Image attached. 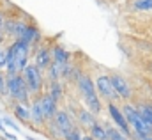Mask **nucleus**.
<instances>
[{"mask_svg":"<svg viewBox=\"0 0 152 140\" xmlns=\"http://www.w3.org/2000/svg\"><path fill=\"white\" fill-rule=\"evenodd\" d=\"M30 52L32 48L21 41V39H14L7 44V69L5 74H21L23 69L30 64Z\"/></svg>","mask_w":152,"mask_h":140,"instance_id":"obj_1","label":"nucleus"},{"mask_svg":"<svg viewBox=\"0 0 152 140\" xmlns=\"http://www.w3.org/2000/svg\"><path fill=\"white\" fill-rule=\"evenodd\" d=\"M7 92H9V99L12 103L30 105L32 99H34L21 74H11V76H7Z\"/></svg>","mask_w":152,"mask_h":140,"instance_id":"obj_2","label":"nucleus"},{"mask_svg":"<svg viewBox=\"0 0 152 140\" xmlns=\"http://www.w3.org/2000/svg\"><path fill=\"white\" fill-rule=\"evenodd\" d=\"M120 106H122V112H124V115H126V119H127V122H129V126H131V130H133L134 135H138V137H149V135H152V126L147 124L142 119L136 105L126 101Z\"/></svg>","mask_w":152,"mask_h":140,"instance_id":"obj_3","label":"nucleus"},{"mask_svg":"<svg viewBox=\"0 0 152 140\" xmlns=\"http://www.w3.org/2000/svg\"><path fill=\"white\" fill-rule=\"evenodd\" d=\"M21 76H23V80H25V83H27V87H28V91H30L32 98H39L41 94H44V92H46L44 73L39 69L34 62H30V64L23 69Z\"/></svg>","mask_w":152,"mask_h":140,"instance_id":"obj_4","label":"nucleus"},{"mask_svg":"<svg viewBox=\"0 0 152 140\" xmlns=\"http://www.w3.org/2000/svg\"><path fill=\"white\" fill-rule=\"evenodd\" d=\"M94 80H96L97 94H99V98L104 103H117L118 101V96H117V92L113 89V83L110 80V73H97V76Z\"/></svg>","mask_w":152,"mask_h":140,"instance_id":"obj_5","label":"nucleus"},{"mask_svg":"<svg viewBox=\"0 0 152 140\" xmlns=\"http://www.w3.org/2000/svg\"><path fill=\"white\" fill-rule=\"evenodd\" d=\"M106 112H108V115H110V119H112V122L115 126L124 135H127L131 139L133 137V130H131V126H129V122H127V119H126V115L122 112V106L118 103H106Z\"/></svg>","mask_w":152,"mask_h":140,"instance_id":"obj_6","label":"nucleus"},{"mask_svg":"<svg viewBox=\"0 0 152 140\" xmlns=\"http://www.w3.org/2000/svg\"><path fill=\"white\" fill-rule=\"evenodd\" d=\"M110 80H112V83H113V89L115 92H117V96H118V99L120 101H129V99H133V96H134V91H133V87H131V83H129V80L127 78H124L120 73H117V71H112L110 73Z\"/></svg>","mask_w":152,"mask_h":140,"instance_id":"obj_7","label":"nucleus"},{"mask_svg":"<svg viewBox=\"0 0 152 140\" xmlns=\"http://www.w3.org/2000/svg\"><path fill=\"white\" fill-rule=\"evenodd\" d=\"M34 64L37 66L42 73L50 69V66L53 64V53H51V46L48 44H39L37 48L34 50Z\"/></svg>","mask_w":152,"mask_h":140,"instance_id":"obj_8","label":"nucleus"},{"mask_svg":"<svg viewBox=\"0 0 152 140\" xmlns=\"http://www.w3.org/2000/svg\"><path fill=\"white\" fill-rule=\"evenodd\" d=\"M76 89H78V94L81 99H87V98H92L97 94V89H96V80L92 78V74L88 73H83L80 76V80L76 82Z\"/></svg>","mask_w":152,"mask_h":140,"instance_id":"obj_9","label":"nucleus"},{"mask_svg":"<svg viewBox=\"0 0 152 140\" xmlns=\"http://www.w3.org/2000/svg\"><path fill=\"white\" fill-rule=\"evenodd\" d=\"M55 124L60 128V131H62V135L66 137L75 126H78V122H76L75 115L67 110V108H58V112H57V115H55Z\"/></svg>","mask_w":152,"mask_h":140,"instance_id":"obj_10","label":"nucleus"},{"mask_svg":"<svg viewBox=\"0 0 152 140\" xmlns=\"http://www.w3.org/2000/svg\"><path fill=\"white\" fill-rule=\"evenodd\" d=\"M75 119H76V122H78V126H81V128H83V130H87V131H88L96 122H99L97 115H96V113H92L87 106H80V108H76Z\"/></svg>","mask_w":152,"mask_h":140,"instance_id":"obj_11","label":"nucleus"},{"mask_svg":"<svg viewBox=\"0 0 152 140\" xmlns=\"http://www.w3.org/2000/svg\"><path fill=\"white\" fill-rule=\"evenodd\" d=\"M12 115H14V119L20 121L23 126L32 128V110H30V105L12 103Z\"/></svg>","mask_w":152,"mask_h":140,"instance_id":"obj_12","label":"nucleus"},{"mask_svg":"<svg viewBox=\"0 0 152 140\" xmlns=\"http://www.w3.org/2000/svg\"><path fill=\"white\" fill-rule=\"evenodd\" d=\"M41 39H42V35H41V30H39V27L36 25V21H28L25 34L21 35V41H25L32 50H36L39 44H41Z\"/></svg>","mask_w":152,"mask_h":140,"instance_id":"obj_13","label":"nucleus"},{"mask_svg":"<svg viewBox=\"0 0 152 140\" xmlns=\"http://www.w3.org/2000/svg\"><path fill=\"white\" fill-rule=\"evenodd\" d=\"M30 110H32V128L36 126V128H39V130H46L48 119H46V115H44V112H42V108H41L39 98H34V99H32Z\"/></svg>","mask_w":152,"mask_h":140,"instance_id":"obj_14","label":"nucleus"},{"mask_svg":"<svg viewBox=\"0 0 152 140\" xmlns=\"http://www.w3.org/2000/svg\"><path fill=\"white\" fill-rule=\"evenodd\" d=\"M39 101H41V108H42V112H44V115H46L48 122H50V121H53V119H55V115H57V112H58V103H57V101L48 94V92L41 94V96H39Z\"/></svg>","mask_w":152,"mask_h":140,"instance_id":"obj_15","label":"nucleus"},{"mask_svg":"<svg viewBox=\"0 0 152 140\" xmlns=\"http://www.w3.org/2000/svg\"><path fill=\"white\" fill-rule=\"evenodd\" d=\"M51 53H53V60L55 62H60V64H69L71 62V53L60 43H55L51 46Z\"/></svg>","mask_w":152,"mask_h":140,"instance_id":"obj_16","label":"nucleus"},{"mask_svg":"<svg viewBox=\"0 0 152 140\" xmlns=\"http://www.w3.org/2000/svg\"><path fill=\"white\" fill-rule=\"evenodd\" d=\"M46 92H48L57 103H60V101L64 99V96H66V91H64V83H62V80H58V82H50Z\"/></svg>","mask_w":152,"mask_h":140,"instance_id":"obj_17","label":"nucleus"},{"mask_svg":"<svg viewBox=\"0 0 152 140\" xmlns=\"http://www.w3.org/2000/svg\"><path fill=\"white\" fill-rule=\"evenodd\" d=\"M81 101H83V105L87 106L92 113H96L97 117L103 113V103H104V101L99 98V94H96V96H92V98H87V99H81Z\"/></svg>","mask_w":152,"mask_h":140,"instance_id":"obj_18","label":"nucleus"},{"mask_svg":"<svg viewBox=\"0 0 152 140\" xmlns=\"http://www.w3.org/2000/svg\"><path fill=\"white\" fill-rule=\"evenodd\" d=\"M62 73H64V64L53 60V64L50 66V69L46 71L44 74H46L48 82H58V80H62Z\"/></svg>","mask_w":152,"mask_h":140,"instance_id":"obj_19","label":"nucleus"},{"mask_svg":"<svg viewBox=\"0 0 152 140\" xmlns=\"http://www.w3.org/2000/svg\"><path fill=\"white\" fill-rule=\"evenodd\" d=\"M136 108H138L142 119H143L147 124H151L152 126V103H138Z\"/></svg>","mask_w":152,"mask_h":140,"instance_id":"obj_20","label":"nucleus"},{"mask_svg":"<svg viewBox=\"0 0 152 140\" xmlns=\"http://www.w3.org/2000/svg\"><path fill=\"white\" fill-rule=\"evenodd\" d=\"M106 124V130H108V137H110V140H131L127 135H124L115 124H108V122H104Z\"/></svg>","mask_w":152,"mask_h":140,"instance_id":"obj_21","label":"nucleus"},{"mask_svg":"<svg viewBox=\"0 0 152 140\" xmlns=\"http://www.w3.org/2000/svg\"><path fill=\"white\" fill-rule=\"evenodd\" d=\"M131 7L138 13H149L152 11V0H133Z\"/></svg>","mask_w":152,"mask_h":140,"instance_id":"obj_22","label":"nucleus"},{"mask_svg":"<svg viewBox=\"0 0 152 140\" xmlns=\"http://www.w3.org/2000/svg\"><path fill=\"white\" fill-rule=\"evenodd\" d=\"M0 99H9V92H7V74H5V71H0Z\"/></svg>","mask_w":152,"mask_h":140,"instance_id":"obj_23","label":"nucleus"},{"mask_svg":"<svg viewBox=\"0 0 152 140\" xmlns=\"http://www.w3.org/2000/svg\"><path fill=\"white\" fill-rule=\"evenodd\" d=\"M83 139V128L81 126H75L66 137H64V140H81Z\"/></svg>","mask_w":152,"mask_h":140,"instance_id":"obj_24","label":"nucleus"},{"mask_svg":"<svg viewBox=\"0 0 152 140\" xmlns=\"http://www.w3.org/2000/svg\"><path fill=\"white\" fill-rule=\"evenodd\" d=\"M7 69V46L2 44L0 46V71Z\"/></svg>","mask_w":152,"mask_h":140,"instance_id":"obj_25","label":"nucleus"},{"mask_svg":"<svg viewBox=\"0 0 152 140\" xmlns=\"http://www.w3.org/2000/svg\"><path fill=\"white\" fill-rule=\"evenodd\" d=\"M2 122H4V124H5L7 128H11V130H12L14 133H21V130H20V126H18V124H16V122H14V121H12L11 117H7V115H4V117H2Z\"/></svg>","mask_w":152,"mask_h":140,"instance_id":"obj_26","label":"nucleus"},{"mask_svg":"<svg viewBox=\"0 0 152 140\" xmlns=\"http://www.w3.org/2000/svg\"><path fill=\"white\" fill-rule=\"evenodd\" d=\"M5 20H7V16L4 14V11L0 9V32H4V27H5Z\"/></svg>","mask_w":152,"mask_h":140,"instance_id":"obj_27","label":"nucleus"},{"mask_svg":"<svg viewBox=\"0 0 152 140\" xmlns=\"http://www.w3.org/2000/svg\"><path fill=\"white\" fill-rule=\"evenodd\" d=\"M0 133H2V135H5V133H7V128L4 126V122H2V119H0Z\"/></svg>","mask_w":152,"mask_h":140,"instance_id":"obj_28","label":"nucleus"},{"mask_svg":"<svg viewBox=\"0 0 152 140\" xmlns=\"http://www.w3.org/2000/svg\"><path fill=\"white\" fill-rule=\"evenodd\" d=\"M81 140H94V137L87 131V133H83V139H81Z\"/></svg>","mask_w":152,"mask_h":140,"instance_id":"obj_29","label":"nucleus"},{"mask_svg":"<svg viewBox=\"0 0 152 140\" xmlns=\"http://www.w3.org/2000/svg\"><path fill=\"white\" fill-rule=\"evenodd\" d=\"M27 140H37V139H34V137H30V135H28V137H27Z\"/></svg>","mask_w":152,"mask_h":140,"instance_id":"obj_30","label":"nucleus"},{"mask_svg":"<svg viewBox=\"0 0 152 140\" xmlns=\"http://www.w3.org/2000/svg\"><path fill=\"white\" fill-rule=\"evenodd\" d=\"M149 68H151V71H152V60H151V62H149Z\"/></svg>","mask_w":152,"mask_h":140,"instance_id":"obj_31","label":"nucleus"}]
</instances>
